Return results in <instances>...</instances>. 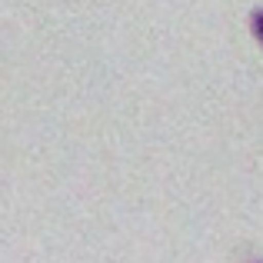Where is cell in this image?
I'll use <instances>...</instances> for the list:
<instances>
[{
  "label": "cell",
  "mask_w": 263,
  "mask_h": 263,
  "mask_svg": "<svg viewBox=\"0 0 263 263\" xmlns=\"http://www.w3.org/2000/svg\"><path fill=\"white\" fill-rule=\"evenodd\" d=\"M250 27H253V33H257V40L263 44V10H257V13L250 17Z\"/></svg>",
  "instance_id": "obj_1"
}]
</instances>
